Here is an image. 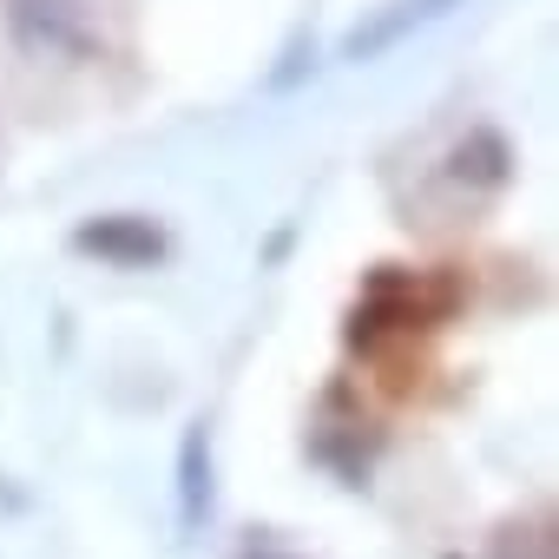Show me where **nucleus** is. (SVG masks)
Segmentation results:
<instances>
[{
	"mask_svg": "<svg viewBox=\"0 0 559 559\" xmlns=\"http://www.w3.org/2000/svg\"><path fill=\"white\" fill-rule=\"evenodd\" d=\"M73 250L99 257V263H119V270H145V263H165L171 237L152 217H139V211H112V217H86L73 230Z\"/></svg>",
	"mask_w": 559,
	"mask_h": 559,
	"instance_id": "obj_1",
	"label": "nucleus"
},
{
	"mask_svg": "<svg viewBox=\"0 0 559 559\" xmlns=\"http://www.w3.org/2000/svg\"><path fill=\"white\" fill-rule=\"evenodd\" d=\"M448 8H454V0H382V8H369V21H356L343 34V60H376V53L402 47L415 27L441 21Z\"/></svg>",
	"mask_w": 559,
	"mask_h": 559,
	"instance_id": "obj_2",
	"label": "nucleus"
},
{
	"mask_svg": "<svg viewBox=\"0 0 559 559\" xmlns=\"http://www.w3.org/2000/svg\"><path fill=\"white\" fill-rule=\"evenodd\" d=\"M14 8V34L27 47H53V53H86L93 27H86V0H8Z\"/></svg>",
	"mask_w": 559,
	"mask_h": 559,
	"instance_id": "obj_3",
	"label": "nucleus"
},
{
	"mask_svg": "<svg viewBox=\"0 0 559 559\" xmlns=\"http://www.w3.org/2000/svg\"><path fill=\"white\" fill-rule=\"evenodd\" d=\"M250 559H290V552H250Z\"/></svg>",
	"mask_w": 559,
	"mask_h": 559,
	"instance_id": "obj_6",
	"label": "nucleus"
},
{
	"mask_svg": "<svg viewBox=\"0 0 559 559\" xmlns=\"http://www.w3.org/2000/svg\"><path fill=\"white\" fill-rule=\"evenodd\" d=\"M204 513H211V435H204V421H191L185 448H178V520L204 526Z\"/></svg>",
	"mask_w": 559,
	"mask_h": 559,
	"instance_id": "obj_5",
	"label": "nucleus"
},
{
	"mask_svg": "<svg viewBox=\"0 0 559 559\" xmlns=\"http://www.w3.org/2000/svg\"><path fill=\"white\" fill-rule=\"evenodd\" d=\"M448 178L467 185V191H500V185L513 178V145H507V132L474 126V132L448 152Z\"/></svg>",
	"mask_w": 559,
	"mask_h": 559,
	"instance_id": "obj_4",
	"label": "nucleus"
}]
</instances>
